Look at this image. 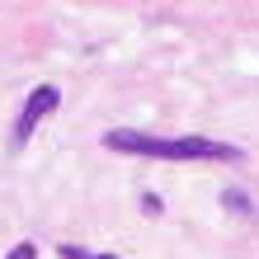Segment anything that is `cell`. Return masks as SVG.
<instances>
[{"instance_id":"obj_1","label":"cell","mask_w":259,"mask_h":259,"mask_svg":"<svg viewBox=\"0 0 259 259\" xmlns=\"http://www.w3.org/2000/svg\"><path fill=\"white\" fill-rule=\"evenodd\" d=\"M104 146L123 156H151V160H240V146L212 142V137H151L137 127H109Z\"/></svg>"},{"instance_id":"obj_2","label":"cell","mask_w":259,"mask_h":259,"mask_svg":"<svg viewBox=\"0 0 259 259\" xmlns=\"http://www.w3.org/2000/svg\"><path fill=\"white\" fill-rule=\"evenodd\" d=\"M57 104H62V90H57V85H38L33 95L24 99V113L14 118V132H10V146L19 151V146L28 142V137H33V127H38L42 118H48V113L57 109Z\"/></svg>"},{"instance_id":"obj_3","label":"cell","mask_w":259,"mask_h":259,"mask_svg":"<svg viewBox=\"0 0 259 259\" xmlns=\"http://www.w3.org/2000/svg\"><path fill=\"white\" fill-rule=\"evenodd\" d=\"M222 207H236V212H250V198H245V193H236V189H226V193H222Z\"/></svg>"},{"instance_id":"obj_4","label":"cell","mask_w":259,"mask_h":259,"mask_svg":"<svg viewBox=\"0 0 259 259\" xmlns=\"http://www.w3.org/2000/svg\"><path fill=\"white\" fill-rule=\"evenodd\" d=\"M57 254H62V259H118V254H90V250H75V245H62Z\"/></svg>"},{"instance_id":"obj_5","label":"cell","mask_w":259,"mask_h":259,"mask_svg":"<svg viewBox=\"0 0 259 259\" xmlns=\"http://www.w3.org/2000/svg\"><path fill=\"white\" fill-rule=\"evenodd\" d=\"M5 259H38V245H33V240H19V245H14Z\"/></svg>"}]
</instances>
